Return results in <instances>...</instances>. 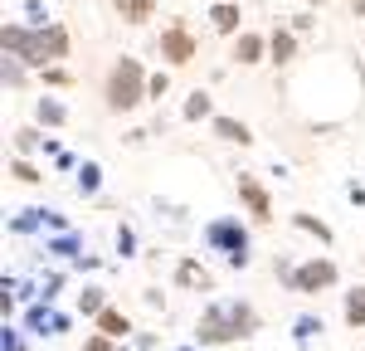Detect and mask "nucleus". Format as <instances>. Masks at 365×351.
<instances>
[{
  "label": "nucleus",
  "mask_w": 365,
  "mask_h": 351,
  "mask_svg": "<svg viewBox=\"0 0 365 351\" xmlns=\"http://www.w3.org/2000/svg\"><path fill=\"white\" fill-rule=\"evenodd\" d=\"M5 54H15L29 68H44V54H39V29L34 25H5Z\"/></svg>",
  "instance_id": "39448f33"
},
{
  "label": "nucleus",
  "mask_w": 365,
  "mask_h": 351,
  "mask_svg": "<svg viewBox=\"0 0 365 351\" xmlns=\"http://www.w3.org/2000/svg\"><path fill=\"white\" fill-rule=\"evenodd\" d=\"M93 322H98V332H103V337H113V342H122V337L132 332V317H127L122 307H113V302H108V307H103Z\"/></svg>",
  "instance_id": "ddd939ff"
},
{
  "label": "nucleus",
  "mask_w": 365,
  "mask_h": 351,
  "mask_svg": "<svg viewBox=\"0 0 365 351\" xmlns=\"http://www.w3.org/2000/svg\"><path fill=\"white\" fill-rule=\"evenodd\" d=\"M268 54V39L263 34H253V29H244V34H234V63H258V58Z\"/></svg>",
  "instance_id": "9b49d317"
},
{
  "label": "nucleus",
  "mask_w": 365,
  "mask_h": 351,
  "mask_svg": "<svg viewBox=\"0 0 365 351\" xmlns=\"http://www.w3.org/2000/svg\"><path fill=\"white\" fill-rule=\"evenodd\" d=\"M166 88H170V73H151L146 78V98H166Z\"/></svg>",
  "instance_id": "bb28decb"
},
{
  "label": "nucleus",
  "mask_w": 365,
  "mask_h": 351,
  "mask_svg": "<svg viewBox=\"0 0 365 351\" xmlns=\"http://www.w3.org/2000/svg\"><path fill=\"white\" fill-rule=\"evenodd\" d=\"M292 332H297V342H307V337L322 332V317H297V322H292Z\"/></svg>",
  "instance_id": "a878e982"
},
{
  "label": "nucleus",
  "mask_w": 365,
  "mask_h": 351,
  "mask_svg": "<svg viewBox=\"0 0 365 351\" xmlns=\"http://www.w3.org/2000/svg\"><path fill=\"white\" fill-rule=\"evenodd\" d=\"M351 10H356V20H365V0H351Z\"/></svg>",
  "instance_id": "c756f323"
},
{
  "label": "nucleus",
  "mask_w": 365,
  "mask_h": 351,
  "mask_svg": "<svg viewBox=\"0 0 365 351\" xmlns=\"http://www.w3.org/2000/svg\"><path fill=\"white\" fill-rule=\"evenodd\" d=\"M146 78H151V73H146V68H141L137 58H117L113 63V73H108V93H103V98H108V113H132V108H141V103H146Z\"/></svg>",
  "instance_id": "f03ea898"
},
{
  "label": "nucleus",
  "mask_w": 365,
  "mask_h": 351,
  "mask_svg": "<svg viewBox=\"0 0 365 351\" xmlns=\"http://www.w3.org/2000/svg\"><path fill=\"white\" fill-rule=\"evenodd\" d=\"M34 117H39V127H63V122H68V108H63L58 98H39V103H34Z\"/></svg>",
  "instance_id": "dca6fc26"
},
{
  "label": "nucleus",
  "mask_w": 365,
  "mask_h": 351,
  "mask_svg": "<svg viewBox=\"0 0 365 351\" xmlns=\"http://www.w3.org/2000/svg\"><path fill=\"white\" fill-rule=\"evenodd\" d=\"M268 54H273V63H292V58H297V34L278 25L268 34Z\"/></svg>",
  "instance_id": "4468645a"
},
{
  "label": "nucleus",
  "mask_w": 365,
  "mask_h": 351,
  "mask_svg": "<svg viewBox=\"0 0 365 351\" xmlns=\"http://www.w3.org/2000/svg\"><path fill=\"white\" fill-rule=\"evenodd\" d=\"M10 176H15V180H20V185H39V180H44V176L34 171V166H29L25 156H15V161H10Z\"/></svg>",
  "instance_id": "5701e85b"
},
{
  "label": "nucleus",
  "mask_w": 365,
  "mask_h": 351,
  "mask_svg": "<svg viewBox=\"0 0 365 351\" xmlns=\"http://www.w3.org/2000/svg\"><path fill=\"white\" fill-rule=\"evenodd\" d=\"M98 185H103V171L93 161H83L78 166V195H98Z\"/></svg>",
  "instance_id": "412c9836"
},
{
  "label": "nucleus",
  "mask_w": 365,
  "mask_h": 351,
  "mask_svg": "<svg viewBox=\"0 0 365 351\" xmlns=\"http://www.w3.org/2000/svg\"><path fill=\"white\" fill-rule=\"evenodd\" d=\"M341 317H346V327H356V332L365 327V283L346 292V307H341Z\"/></svg>",
  "instance_id": "f3484780"
},
{
  "label": "nucleus",
  "mask_w": 365,
  "mask_h": 351,
  "mask_svg": "<svg viewBox=\"0 0 365 351\" xmlns=\"http://www.w3.org/2000/svg\"><path fill=\"white\" fill-rule=\"evenodd\" d=\"M83 351H122V347H117L113 337H103V332H93V337L83 342Z\"/></svg>",
  "instance_id": "cd10ccee"
},
{
  "label": "nucleus",
  "mask_w": 365,
  "mask_h": 351,
  "mask_svg": "<svg viewBox=\"0 0 365 351\" xmlns=\"http://www.w3.org/2000/svg\"><path fill=\"white\" fill-rule=\"evenodd\" d=\"M44 142H49V137H39L34 127H15V156H29V151H39Z\"/></svg>",
  "instance_id": "aec40b11"
},
{
  "label": "nucleus",
  "mask_w": 365,
  "mask_h": 351,
  "mask_svg": "<svg viewBox=\"0 0 365 351\" xmlns=\"http://www.w3.org/2000/svg\"><path fill=\"white\" fill-rule=\"evenodd\" d=\"M25 68H29V63H20L15 54H5V83L20 88V83H25Z\"/></svg>",
  "instance_id": "b1692460"
},
{
  "label": "nucleus",
  "mask_w": 365,
  "mask_h": 351,
  "mask_svg": "<svg viewBox=\"0 0 365 351\" xmlns=\"http://www.w3.org/2000/svg\"><path fill=\"white\" fill-rule=\"evenodd\" d=\"M68 49H73V39H68V25H63V20L39 25V54H44V68L58 63V58H68Z\"/></svg>",
  "instance_id": "6e6552de"
},
{
  "label": "nucleus",
  "mask_w": 365,
  "mask_h": 351,
  "mask_svg": "<svg viewBox=\"0 0 365 351\" xmlns=\"http://www.w3.org/2000/svg\"><path fill=\"white\" fill-rule=\"evenodd\" d=\"M175 288H185V292H215V273H210L200 259H180V263H175Z\"/></svg>",
  "instance_id": "1a4fd4ad"
},
{
  "label": "nucleus",
  "mask_w": 365,
  "mask_h": 351,
  "mask_svg": "<svg viewBox=\"0 0 365 351\" xmlns=\"http://www.w3.org/2000/svg\"><path fill=\"white\" fill-rule=\"evenodd\" d=\"M132 244H137V239H132V230H127V225H122V230H117V249H122V259H127V254H132Z\"/></svg>",
  "instance_id": "c85d7f7f"
},
{
  "label": "nucleus",
  "mask_w": 365,
  "mask_h": 351,
  "mask_svg": "<svg viewBox=\"0 0 365 351\" xmlns=\"http://www.w3.org/2000/svg\"><path fill=\"white\" fill-rule=\"evenodd\" d=\"M195 34H190V29H185V20H170L166 29H161V58H166V63H190V58H195Z\"/></svg>",
  "instance_id": "423d86ee"
},
{
  "label": "nucleus",
  "mask_w": 365,
  "mask_h": 351,
  "mask_svg": "<svg viewBox=\"0 0 365 351\" xmlns=\"http://www.w3.org/2000/svg\"><path fill=\"white\" fill-rule=\"evenodd\" d=\"M253 332H258V312L249 302H210L205 317L195 322L200 347H225V342H239V337H253Z\"/></svg>",
  "instance_id": "f257e3e1"
},
{
  "label": "nucleus",
  "mask_w": 365,
  "mask_h": 351,
  "mask_svg": "<svg viewBox=\"0 0 365 351\" xmlns=\"http://www.w3.org/2000/svg\"><path fill=\"white\" fill-rule=\"evenodd\" d=\"M205 244L225 249V259L234 263V268H249V230H244L239 220H210V225H205Z\"/></svg>",
  "instance_id": "7ed1b4c3"
},
{
  "label": "nucleus",
  "mask_w": 365,
  "mask_h": 351,
  "mask_svg": "<svg viewBox=\"0 0 365 351\" xmlns=\"http://www.w3.org/2000/svg\"><path fill=\"white\" fill-rule=\"evenodd\" d=\"M239 200H244V210H249L258 225H268V220H273V195L263 190V180H258V176H239Z\"/></svg>",
  "instance_id": "0eeeda50"
},
{
  "label": "nucleus",
  "mask_w": 365,
  "mask_h": 351,
  "mask_svg": "<svg viewBox=\"0 0 365 351\" xmlns=\"http://www.w3.org/2000/svg\"><path fill=\"white\" fill-rule=\"evenodd\" d=\"M180 117H185V122H200V117H215V103H210V93H190V98H185V108H180Z\"/></svg>",
  "instance_id": "a211bd4d"
},
{
  "label": "nucleus",
  "mask_w": 365,
  "mask_h": 351,
  "mask_svg": "<svg viewBox=\"0 0 365 351\" xmlns=\"http://www.w3.org/2000/svg\"><path fill=\"white\" fill-rule=\"evenodd\" d=\"M336 278H341V268L331 259H307V263L292 268V283L287 288L292 292H327V288H336Z\"/></svg>",
  "instance_id": "20e7f679"
},
{
  "label": "nucleus",
  "mask_w": 365,
  "mask_h": 351,
  "mask_svg": "<svg viewBox=\"0 0 365 351\" xmlns=\"http://www.w3.org/2000/svg\"><path fill=\"white\" fill-rule=\"evenodd\" d=\"M210 127H215V137L220 142H239V146H253V132H249V122H239V117H210Z\"/></svg>",
  "instance_id": "f8f14e48"
},
{
  "label": "nucleus",
  "mask_w": 365,
  "mask_h": 351,
  "mask_svg": "<svg viewBox=\"0 0 365 351\" xmlns=\"http://www.w3.org/2000/svg\"><path fill=\"white\" fill-rule=\"evenodd\" d=\"M39 73H44V83H49V88H68V83H73V73H68V68H58V63L39 68Z\"/></svg>",
  "instance_id": "393cba45"
},
{
  "label": "nucleus",
  "mask_w": 365,
  "mask_h": 351,
  "mask_svg": "<svg viewBox=\"0 0 365 351\" xmlns=\"http://www.w3.org/2000/svg\"><path fill=\"white\" fill-rule=\"evenodd\" d=\"M113 10L122 15V25H146L156 15V0H113Z\"/></svg>",
  "instance_id": "2eb2a0df"
},
{
  "label": "nucleus",
  "mask_w": 365,
  "mask_h": 351,
  "mask_svg": "<svg viewBox=\"0 0 365 351\" xmlns=\"http://www.w3.org/2000/svg\"><path fill=\"white\" fill-rule=\"evenodd\" d=\"M103 307H108V288H83L78 292V312H83V317H98Z\"/></svg>",
  "instance_id": "6ab92c4d"
},
{
  "label": "nucleus",
  "mask_w": 365,
  "mask_h": 351,
  "mask_svg": "<svg viewBox=\"0 0 365 351\" xmlns=\"http://www.w3.org/2000/svg\"><path fill=\"white\" fill-rule=\"evenodd\" d=\"M239 20H244L239 0H215V5H210V25L220 29V34H244V29H239Z\"/></svg>",
  "instance_id": "9d476101"
},
{
  "label": "nucleus",
  "mask_w": 365,
  "mask_h": 351,
  "mask_svg": "<svg viewBox=\"0 0 365 351\" xmlns=\"http://www.w3.org/2000/svg\"><path fill=\"white\" fill-rule=\"evenodd\" d=\"M292 225H297V230H307V234H317L322 244H331V225H322L317 215H292Z\"/></svg>",
  "instance_id": "4be33fe9"
}]
</instances>
